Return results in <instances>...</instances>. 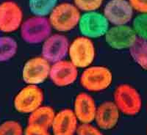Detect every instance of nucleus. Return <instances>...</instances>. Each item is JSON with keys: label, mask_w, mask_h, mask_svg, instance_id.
Returning <instances> with one entry per match:
<instances>
[{"label": "nucleus", "mask_w": 147, "mask_h": 135, "mask_svg": "<svg viewBox=\"0 0 147 135\" xmlns=\"http://www.w3.org/2000/svg\"><path fill=\"white\" fill-rule=\"evenodd\" d=\"M55 115L56 114L52 107L48 106L40 107L30 113L28 118V124L38 125L49 129L52 127Z\"/></svg>", "instance_id": "nucleus-17"}, {"label": "nucleus", "mask_w": 147, "mask_h": 135, "mask_svg": "<svg viewBox=\"0 0 147 135\" xmlns=\"http://www.w3.org/2000/svg\"><path fill=\"white\" fill-rule=\"evenodd\" d=\"M77 118L73 110L64 109L55 115L52 125L54 135H74L77 132Z\"/></svg>", "instance_id": "nucleus-14"}, {"label": "nucleus", "mask_w": 147, "mask_h": 135, "mask_svg": "<svg viewBox=\"0 0 147 135\" xmlns=\"http://www.w3.org/2000/svg\"><path fill=\"white\" fill-rule=\"evenodd\" d=\"M44 92L38 85H27L18 92L13 101L14 107L21 113H32L41 107L44 101Z\"/></svg>", "instance_id": "nucleus-7"}, {"label": "nucleus", "mask_w": 147, "mask_h": 135, "mask_svg": "<svg viewBox=\"0 0 147 135\" xmlns=\"http://www.w3.org/2000/svg\"><path fill=\"white\" fill-rule=\"evenodd\" d=\"M146 134H147V129H146Z\"/></svg>", "instance_id": "nucleus-27"}, {"label": "nucleus", "mask_w": 147, "mask_h": 135, "mask_svg": "<svg viewBox=\"0 0 147 135\" xmlns=\"http://www.w3.org/2000/svg\"><path fill=\"white\" fill-rule=\"evenodd\" d=\"M68 54L71 62L77 69H86L95 59V46L91 39L84 36L77 37L69 45Z\"/></svg>", "instance_id": "nucleus-5"}, {"label": "nucleus", "mask_w": 147, "mask_h": 135, "mask_svg": "<svg viewBox=\"0 0 147 135\" xmlns=\"http://www.w3.org/2000/svg\"><path fill=\"white\" fill-rule=\"evenodd\" d=\"M132 9L140 13H147V0H128Z\"/></svg>", "instance_id": "nucleus-26"}, {"label": "nucleus", "mask_w": 147, "mask_h": 135, "mask_svg": "<svg viewBox=\"0 0 147 135\" xmlns=\"http://www.w3.org/2000/svg\"><path fill=\"white\" fill-rule=\"evenodd\" d=\"M80 10L74 4H57L49 15L52 29L60 32H67L77 27L80 19Z\"/></svg>", "instance_id": "nucleus-1"}, {"label": "nucleus", "mask_w": 147, "mask_h": 135, "mask_svg": "<svg viewBox=\"0 0 147 135\" xmlns=\"http://www.w3.org/2000/svg\"><path fill=\"white\" fill-rule=\"evenodd\" d=\"M132 27L138 38L147 41V13H140L135 17Z\"/></svg>", "instance_id": "nucleus-21"}, {"label": "nucleus", "mask_w": 147, "mask_h": 135, "mask_svg": "<svg viewBox=\"0 0 147 135\" xmlns=\"http://www.w3.org/2000/svg\"><path fill=\"white\" fill-rule=\"evenodd\" d=\"M114 103L120 112L129 116L137 115L141 109L142 100L140 93L132 85H119L114 91Z\"/></svg>", "instance_id": "nucleus-3"}, {"label": "nucleus", "mask_w": 147, "mask_h": 135, "mask_svg": "<svg viewBox=\"0 0 147 135\" xmlns=\"http://www.w3.org/2000/svg\"><path fill=\"white\" fill-rule=\"evenodd\" d=\"M0 135H23V128L18 122L7 120L0 125Z\"/></svg>", "instance_id": "nucleus-22"}, {"label": "nucleus", "mask_w": 147, "mask_h": 135, "mask_svg": "<svg viewBox=\"0 0 147 135\" xmlns=\"http://www.w3.org/2000/svg\"><path fill=\"white\" fill-rule=\"evenodd\" d=\"M109 25L110 23L104 14L91 11L81 15L78 27L82 36L92 39L105 36L110 29Z\"/></svg>", "instance_id": "nucleus-6"}, {"label": "nucleus", "mask_w": 147, "mask_h": 135, "mask_svg": "<svg viewBox=\"0 0 147 135\" xmlns=\"http://www.w3.org/2000/svg\"><path fill=\"white\" fill-rule=\"evenodd\" d=\"M18 51V44L10 36L0 37V62L9 61L15 57Z\"/></svg>", "instance_id": "nucleus-20"}, {"label": "nucleus", "mask_w": 147, "mask_h": 135, "mask_svg": "<svg viewBox=\"0 0 147 135\" xmlns=\"http://www.w3.org/2000/svg\"><path fill=\"white\" fill-rule=\"evenodd\" d=\"M52 30L48 18L33 16L23 21L20 34L24 41L34 45L44 43L52 35Z\"/></svg>", "instance_id": "nucleus-2"}, {"label": "nucleus", "mask_w": 147, "mask_h": 135, "mask_svg": "<svg viewBox=\"0 0 147 135\" xmlns=\"http://www.w3.org/2000/svg\"><path fill=\"white\" fill-rule=\"evenodd\" d=\"M23 11L16 2L5 1L0 4V32L12 33L20 29Z\"/></svg>", "instance_id": "nucleus-9"}, {"label": "nucleus", "mask_w": 147, "mask_h": 135, "mask_svg": "<svg viewBox=\"0 0 147 135\" xmlns=\"http://www.w3.org/2000/svg\"><path fill=\"white\" fill-rule=\"evenodd\" d=\"M137 38L132 27L127 24L110 27L105 35L107 45L116 50L129 48L135 44Z\"/></svg>", "instance_id": "nucleus-12"}, {"label": "nucleus", "mask_w": 147, "mask_h": 135, "mask_svg": "<svg viewBox=\"0 0 147 135\" xmlns=\"http://www.w3.org/2000/svg\"><path fill=\"white\" fill-rule=\"evenodd\" d=\"M133 11L127 0H110L104 7L103 14L113 26L127 25L132 20Z\"/></svg>", "instance_id": "nucleus-11"}, {"label": "nucleus", "mask_w": 147, "mask_h": 135, "mask_svg": "<svg viewBox=\"0 0 147 135\" xmlns=\"http://www.w3.org/2000/svg\"><path fill=\"white\" fill-rule=\"evenodd\" d=\"M119 119V109L114 101H105L96 109L95 120L100 128L108 130L115 126Z\"/></svg>", "instance_id": "nucleus-16"}, {"label": "nucleus", "mask_w": 147, "mask_h": 135, "mask_svg": "<svg viewBox=\"0 0 147 135\" xmlns=\"http://www.w3.org/2000/svg\"><path fill=\"white\" fill-rule=\"evenodd\" d=\"M113 82V73L105 66H89L84 70L80 77V85L90 92H101L106 90Z\"/></svg>", "instance_id": "nucleus-4"}, {"label": "nucleus", "mask_w": 147, "mask_h": 135, "mask_svg": "<svg viewBox=\"0 0 147 135\" xmlns=\"http://www.w3.org/2000/svg\"><path fill=\"white\" fill-rule=\"evenodd\" d=\"M104 0H74V5L81 11H96L103 4Z\"/></svg>", "instance_id": "nucleus-23"}, {"label": "nucleus", "mask_w": 147, "mask_h": 135, "mask_svg": "<svg viewBox=\"0 0 147 135\" xmlns=\"http://www.w3.org/2000/svg\"><path fill=\"white\" fill-rule=\"evenodd\" d=\"M77 77L78 69L70 60H60L51 65L49 78L57 87H63L72 85Z\"/></svg>", "instance_id": "nucleus-13"}, {"label": "nucleus", "mask_w": 147, "mask_h": 135, "mask_svg": "<svg viewBox=\"0 0 147 135\" xmlns=\"http://www.w3.org/2000/svg\"><path fill=\"white\" fill-rule=\"evenodd\" d=\"M131 57L134 61L147 71V41L138 38L129 48Z\"/></svg>", "instance_id": "nucleus-18"}, {"label": "nucleus", "mask_w": 147, "mask_h": 135, "mask_svg": "<svg viewBox=\"0 0 147 135\" xmlns=\"http://www.w3.org/2000/svg\"><path fill=\"white\" fill-rule=\"evenodd\" d=\"M69 39L65 35L61 34L51 35L43 43L42 57L50 63L59 62L69 54Z\"/></svg>", "instance_id": "nucleus-10"}, {"label": "nucleus", "mask_w": 147, "mask_h": 135, "mask_svg": "<svg viewBox=\"0 0 147 135\" xmlns=\"http://www.w3.org/2000/svg\"><path fill=\"white\" fill-rule=\"evenodd\" d=\"M51 65L43 57H35L28 60L24 65L22 76L27 85H38L49 77Z\"/></svg>", "instance_id": "nucleus-8"}, {"label": "nucleus", "mask_w": 147, "mask_h": 135, "mask_svg": "<svg viewBox=\"0 0 147 135\" xmlns=\"http://www.w3.org/2000/svg\"><path fill=\"white\" fill-rule=\"evenodd\" d=\"M24 135H50L48 132V129L34 124H28L26 128Z\"/></svg>", "instance_id": "nucleus-25"}, {"label": "nucleus", "mask_w": 147, "mask_h": 135, "mask_svg": "<svg viewBox=\"0 0 147 135\" xmlns=\"http://www.w3.org/2000/svg\"><path fill=\"white\" fill-rule=\"evenodd\" d=\"M77 135H103L102 132L90 124H82L77 127Z\"/></svg>", "instance_id": "nucleus-24"}, {"label": "nucleus", "mask_w": 147, "mask_h": 135, "mask_svg": "<svg viewBox=\"0 0 147 135\" xmlns=\"http://www.w3.org/2000/svg\"><path fill=\"white\" fill-rule=\"evenodd\" d=\"M29 8L34 16L49 15L57 5V0H29Z\"/></svg>", "instance_id": "nucleus-19"}, {"label": "nucleus", "mask_w": 147, "mask_h": 135, "mask_svg": "<svg viewBox=\"0 0 147 135\" xmlns=\"http://www.w3.org/2000/svg\"><path fill=\"white\" fill-rule=\"evenodd\" d=\"M96 109L95 101L88 93H81L76 96L74 112L82 124H90L95 120Z\"/></svg>", "instance_id": "nucleus-15"}]
</instances>
